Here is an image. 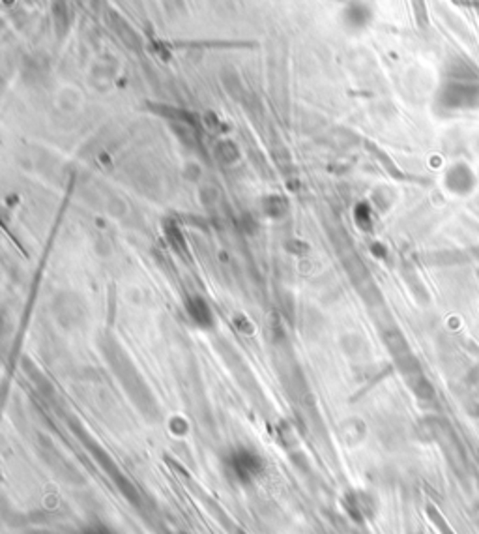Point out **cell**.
<instances>
[{"mask_svg":"<svg viewBox=\"0 0 479 534\" xmlns=\"http://www.w3.org/2000/svg\"><path fill=\"white\" fill-rule=\"evenodd\" d=\"M228 469L240 482H249L253 478L258 477V472L263 471V460L255 452L249 450H238L230 456L228 460Z\"/></svg>","mask_w":479,"mask_h":534,"instance_id":"obj_1","label":"cell"},{"mask_svg":"<svg viewBox=\"0 0 479 534\" xmlns=\"http://www.w3.org/2000/svg\"><path fill=\"white\" fill-rule=\"evenodd\" d=\"M163 229H165V235L167 238H169V244H171L178 253L182 252V255H186V253H188V247H186L183 236L182 233H180V229L176 227V224H174V221H167V224L163 225Z\"/></svg>","mask_w":479,"mask_h":534,"instance_id":"obj_3","label":"cell"},{"mask_svg":"<svg viewBox=\"0 0 479 534\" xmlns=\"http://www.w3.org/2000/svg\"><path fill=\"white\" fill-rule=\"evenodd\" d=\"M186 308H188V313L191 317V321L199 327L206 328L211 324V311L208 308L204 300L200 296H191V299L186 302Z\"/></svg>","mask_w":479,"mask_h":534,"instance_id":"obj_2","label":"cell"}]
</instances>
